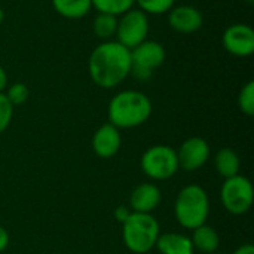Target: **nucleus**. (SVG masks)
<instances>
[{
    "mask_svg": "<svg viewBox=\"0 0 254 254\" xmlns=\"http://www.w3.org/2000/svg\"><path fill=\"white\" fill-rule=\"evenodd\" d=\"M190 241H192L193 249H196L198 252L204 254L216 253L219 249V244H220L219 234L216 232L214 228L208 226L207 223L193 229Z\"/></svg>",
    "mask_w": 254,
    "mask_h": 254,
    "instance_id": "nucleus-15",
    "label": "nucleus"
},
{
    "mask_svg": "<svg viewBox=\"0 0 254 254\" xmlns=\"http://www.w3.org/2000/svg\"><path fill=\"white\" fill-rule=\"evenodd\" d=\"M214 165L217 173L223 177V179H229L234 177L237 174H240V168H241V161L238 153L231 149V147H223L220 149L216 156H214Z\"/></svg>",
    "mask_w": 254,
    "mask_h": 254,
    "instance_id": "nucleus-16",
    "label": "nucleus"
},
{
    "mask_svg": "<svg viewBox=\"0 0 254 254\" xmlns=\"http://www.w3.org/2000/svg\"><path fill=\"white\" fill-rule=\"evenodd\" d=\"M176 152L179 167L188 173H193L207 164L210 158V144L202 137H189Z\"/></svg>",
    "mask_w": 254,
    "mask_h": 254,
    "instance_id": "nucleus-9",
    "label": "nucleus"
},
{
    "mask_svg": "<svg viewBox=\"0 0 254 254\" xmlns=\"http://www.w3.org/2000/svg\"><path fill=\"white\" fill-rule=\"evenodd\" d=\"M6 98L9 100V103L15 107V106H21L24 104L27 100H28V95H30V89L25 83L22 82H15L12 83L6 92H4Z\"/></svg>",
    "mask_w": 254,
    "mask_h": 254,
    "instance_id": "nucleus-22",
    "label": "nucleus"
},
{
    "mask_svg": "<svg viewBox=\"0 0 254 254\" xmlns=\"http://www.w3.org/2000/svg\"><path fill=\"white\" fill-rule=\"evenodd\" d=\"M92 7H95L98 12L112 13V15H122L127 10L132 9L135 4V0H91Z\"/></svg>",
    "mask_w": 254,
    "mask_h": 254,
    "instance_id": "nucleus-19",
    "label": "nucleus"
},
{
    "mask_svg": "<svg viewBox=\"0 0 254 254\" xmlns=\"http://www.w3.org/2000/svg\"><path fill=\"white\" fill-rule=\"evenodd\" d=\"M220 199L225 210L231 214H246L254 201V190L252 182L241 174L225 179L220 189Z\"/></svg>",
    "mask_w": 254,
    "mask_h": 254,
    "instance_id": "nucleus-6",
    "label": "nucleus"
},
{
    "mask_svg": "<svg viewBox=\"0 0 254 254\" xmlns=\"http://www.w3.org/2000/svg\"><path fill=\"white\" fill-rule=\"evenodd\" d=\"M107 115L109 122L119 129L135 128L150 118L152 101L141 91H121L110 100Z\"/></svg>",
    "mask_w": 254,
    "mask_h": 254,
    "instance_id": "nucleus-2",
    "label": "nucleus"
},
{
    "mask_svg": "<svg viewBox=\"0 0 254 254\" xmlns=\"http://www.w3.org/2000/svg\"><path fill=\"white\" fill-rule=\"evenodd\" d=\"M165 48L156 42L146 39L131 49V74L138 80H147L156 68L165 61Z\"/></svg>",
    "mask_w": 254,
    "mask_h": 254,
    "instance_id": "nucleus-7",
    "label": "nucleus"
},
{
    "mask_svg": "<svg viewBox=\"0 0 254 254\" xmlns=\"http://www.w3.org/2000/svg\"><path fill=\"white\" fill-rule=\"evenodd\" d=\"M208 214L210 198L204 188L189 185L179 192L174 204V216L180 226L193 231L195 228L207 223Z\"/></svg>",
    "mask_w": 254,
    "mask_h": 254,
    "instance_id": "nucleus-3",
    "label": "nucleus"
},
{
    "mask_svg": "<svg viewBox=\"0 0 254 254\" xmlns=\"http://www.w3.org/2000/svg\"><path fill=\"white\" fill-rule=\"evenodd\" d=\"M213 254H216V253H213Z\"/></svg>",
    "mask_w": 254,
    "mask_h": 254,
    "instance_id": "nucleus-30",
    "label": "nucleus"
},
{
    "mask_svg": "<svg viewBox=\"0 0 254 254\" xmlns=\"http://www.w3.org/2000/svg\"><path fill=\"white\" fill-rule=\"evenodd\" d=\"M162 199L161 189L153 183H141L138 185L131 196L129 207L134 213H152Z\"/></svg>",
    "mask_w": 254,
    "mask_h": 254,
    "instance_id": "nucleus-13",
    "label": "nucleus"
},
{
    "mask_svg": "<svg viewBox=\"0 0 254 254\" xmlns=\"http://www.w3.org/2000/svg\"><path fill=\"white\" fill-rule=\"evenodd\" d=\"M222 42L229 54L249 57L254 52V30L247 24H232L225 30Z\"/></svg>",
    "mask_w": 254,
    "mask_h": 254,
    "instance_id": "nucleus-10",
    "label": "nucleus"
},
{
    "mask_svg": "<svg viewBox=\"0 0 254 254\" xmlns=\"http://www.w3.org/2000/svg\"><path fill=\"white\" fill-rule=\"evenodd\" d=\"M3 19H4V12H3V9L0 7V24L3 22Z\"/></svg>",
    "mask_w": 254,
    "mask_h": 254,
    "instance_id": "nucleus-28",
    "label": "nucleus"
},
{
    "mask_svg": "<svg viewBox=\"0 0 254 254\" xmlns=\"http://www.w3.org/2000/svg\"><path fill=\"white\" fill-rule=\"evenodd\" d=\"M202 12L192 4H182L168 10L170 27L182 34H192L202 27Z\"/></svg>",
    "mask_w": 254,
    "mask_h": 254,
    "instance_id": "nucleus-11",
    "label": "nucleus"
},
{
    "mask_svg": "<svg viewBox=\"0 0 254 254\" xmlns=\"http://www.w3.org/2000/svg\"><path fill=\"white\" fill-rule=\"evenodd\" d=\"M6 88H7V74L4 68L0 65V92H4Z\"/></svg>",
    "mask_w": 254,
    "mask_h": 254,
    "instance_id": "nucleus-26",
    "label": "nucleus"
},
{
    "mask_svg": "<svg viewBox=\"0 0 254 254\" xmlns=\"http://www.w3.org/2000/svg\"><path fill=\"white\" fill-rule=\"evenodd\" d=\"M155 247L161 254H193L190 238L177 232L159 234Z\"/></svg>",
    "mask_w": 254,
    "mask_h": 254,
    "instance_id": "nucleus-14",
    "label": "nucleus"
},
{
    "mask_svg": "<svg viewBox=\"0 0 254 254\" xmlns=\"http://www.w3.org/2000/svg\"><path fill=\"white\" fill-rule=\"evenodd\" d=\"M52 6L58 15L67 19H79L88 15L92 7L91 0H52Z\"/></svg>",
    "mask_w": 254,
    "mask_h": 254,
    "instance_id": "nucleus-17",
    "label": "nucleus"
},
{
    "mask_svg": "<svg viewBox=\"0 0 254 254\" xmlns=\"http://www.w3.org/2000/svg\"><path fill=\"white\" fill-rule=\"evenodd\" d=\"M238 107L240 110L247 115V116H253L254 115V82L249 80L243 89L238 94Z\"/></svg>",
    "mask_w": 254,
    "mask_h": 254,
    "instance_id": "nucleus-21",
    "label": "nucleus"
},
{
    "mask_svg": "<svg viewBox=\"0 0 254 254\" xmlns=\"http://www.w3.org/2000/svg\"><path fill=\"white\" fill-rule=\"evenodd\" d=\"M159 223L150 213H134L122 223V238L125 247L135 254L150 252L159 237Z\"/></svg>",
    "mask_w": 254,
    "mask_h": 254,
    "instance_id": "nucleus-4",
    "label": "nucleus"
},
{
    "mask_svg": "<svg viewBox=\"0 0 254 254\" xmlns=\"http://www.w3.org/2000/svg\"><path fill=\"white\" fill-rule=\"evenodd\" d=\"M13 115V106L6 98L4 92H0V134L9 127Z\"/></svg>",
    "mask_w": 254,
    "mask_h": 254,
    "instance_id": "nucleus-23",
    "label": "nucleus"
},
{
    "mask_svg": "<svg viewBox=\"0 0 254 254\" xmlns=\"http://www.w3.org/2000/svg\"><path fill=\"white\" fill-rule=\"evenodd\" d=\"M122 146L121 129L110 122L101 125L92 137V150L98 158L109 159L113 158Z\"/></svg>",
    "mask_w": 254,
    "mask_h": 254,
    "instance_id": "nucleus-12",
    "label": "nucleus"
},
{
    "mask_svg": "<svg viewBox=\"0 0 254 254\" xmlns=\"http://www.w3.org/2000/svg\"><path fill=\"white\" fill-rule=\"evenodd\" d=\"M131 214V211H128L125 207H118L116 208V211H115V216H116V219H118V222H121V223H124L127 219H128V216Z\"/></svg>",
    "mask_w": 254,
    "mask_h": 254,
    "instance_id": "nucleus-25",
    "label": "nucleus"
},
{
    "mask_svg": "<svg viewBox=\"0 0 254 254\" xmlns=\"http://www.w3.org/2000/svg\"><path fill=\"white\" fill-rule=\"evenodd\" d=\"M234 254H254V247L252 244H243L234 252Z\"/></svg>",
    "mask_w": 254,
    "mask_h": 254,
    "instance_id": "nucleus-27",
    "label": "nucleus"
},
{
    "mask_svg": "<svg viewBox=\"0 0 254 254\" xmlns=\"http://www.w3.org/2000/svg\"><path fill=\"white\" fill-rule=\"evenodd\" d=\"M141 171L152 180H168L180 170L177 152L167 144L149 147L140 161Z\"/></svg>",
    "mask_w": 254,
    "mask_h": 254,
    "instance_id": "nucleus-5",
    "label": "nucleus"
},
{
    "mask_svg": "<svg viewBox=\"0 0 254 254\" xmlns=\"http://www.w3.org/2000/svg\"><path fill=\"white\" fill-rule=\"evenodd\" d=\"M88 71L97 86L115 88L131 74V51L116 40H106L91 52Z\"/></svg>",
    "mask_w": 254,
    "mask_h": 254,
    "instance_id": "nucleus-1",
    "label": "nucleus"
},
{
    "mask_svg": "<svg viewBox=\"0 0 254 254\" xmlns=\"http://www.w3.org/2000/svg\"><path fill=\"white\" fill-rule=\"evenodd\" d=\"M7 246H9V234L3 226H0V253L4 252Z\"/></svg>",
    "mask_w": 254,
    "mask_h": 254,
    "instance_id": "nucleus-24",
    "label": "nucleus"
},
{
    "mask_svg": "<svg viewBox=\"0 0 254 254\" xmlns=\"http://www.w3.org/2000/svg\"><path fill=\"white\" fill-rule=\"evenodd\" d=\"M246 1H247L249 4H253V3H254V0H246Z\"/></svg>",
    "mask_w": 254,
    "mask_h": 254,
    "instance_id": "nucleus-29",
    "label": "nucleus"
},
{
    "mask_svg": "<svg viewBox=\"0 0 254 254\" xmlns=\"http://www.w3.org/2000/svg\"><path fill=\"white\" fill-rule=\"evenodd\" d=\"M149 34V16L138 7H132L118 18L116 42L129 51L144 42Z\"/></svg>",
    "mask_w": 254,
    "mask_h": 254,
    "instance_id": "nucleus-8",
    "label": "nucleus"
},
{
    "mask_svg": "<svg viewBox=\"0 0 254 254\" xmlns=\"http://www.w3.org/2000/svg\"><path fill=\"white\" fill-rule=\"evenodd\" d=\"M116 28H118V16L116 15L98 12L97 16L94 18V22H92L94 34L98 39H103L104 42L112 40V37L116 36Z\"/></svg>",
    "mask_w": 254,
    "mask_h": 254,
    "instance_id": "nucleus-18",
    "label": "nucleus"
},
{
    "mask_svg": "<svg viewBox=\"0 0 254 254\" xmlns=\"http://www.w3.org/2000/svg\"><path fill=\"white\" fill-rule=\"evenodd\" d=\"M176 0H135L140 10L146 15H159L167 13L171 7H174Z\"/></svg>",
    "mask_w": 254,
    "mask_h": 254,
    "instance_id": "nucleus-20",
    "label": "nucleus"
}]
</instances>
